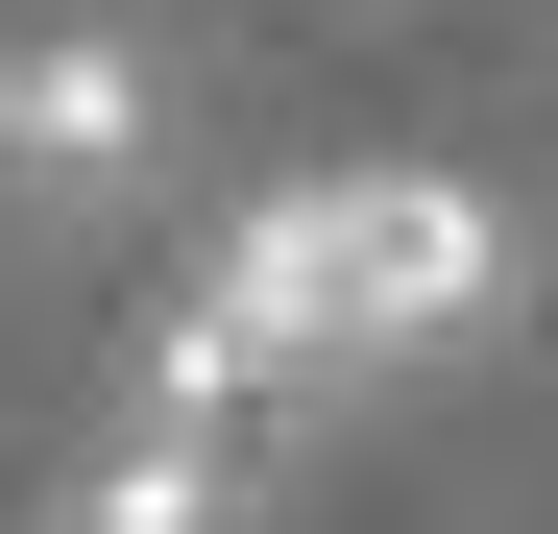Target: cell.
Masks as SVG:
<instances>
[{
  "label": "cell",
  "instance_id": "7a4b0ae2",
  "mask_svg": "<svg viewBox=\"0 0 558 534\" xmlns=\"http://www.w3.org/2000/svg\"><path fill=\"white\" fill-rule=\"evenodd\" d=\"M146 146H170L146 25H49V49H0V195H122Z\"/></svg>",
  "mask_w": 558,
  "mask_h": 534
},
{
  "label": "cell",
  "instance_id": "3957f363",
  "mask_svg": "<svg viewBox=\"0 0 558 534\" xmlns=\"http://www.w3.org/2000/svg\"><path fill=\"white\" fill-rule=\"evenodd\" d=\"M243 462H267V437H195V413H122L98 462H73V510H49V534H243Z\"/></svg>",
  "mask_w": 558,
  "mask_h": 534
},
{
  "label": "cell",
  "instance_id": "6da1fadb",
  "mask_svg": "<svg viewBox=\"0 0 558 534\" xmlns=\"http://www.w3.org/2000/svg\"><path fill=\"white\" fill-rule=\"evenodd\" d=\"M510 292V219L461 195V170H292V195H243L219 267L146 316V389L122 413H195V437H267L364 365H461Z\"/></svg>",
  "mask_w": 558,
  "mask_h": 534
}]
</instances>
